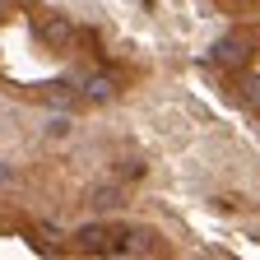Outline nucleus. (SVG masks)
<instances>
[{
    "label": "nucleus",
    "instance_id": "1",
    "mask_svg": "<svg viewBox=\"0 0 260 260\" xmlns=\"http://www.w3.org/2000/svg\"><path fill=\"white\" fill-rule=\"evenodd\" d=\"M214 56H218L223 65H246V56H251V42H246V38H223V42L214 47Z\"/></svg>",
    "mask_w": 260,
    "mask_h": 260
},
{
    "label": "nucleus",
    "instance_id": "2",
    "mask_svg": "<svg viewBox=\"0 0 260 260\" xmlns=\"http://www.w3.org/2000/svg\"><path fill=\"white\" fill-rule=\"evenodd\" d=\"M125 251H135V255H158V233H149V228H130L125 233Z\"/></svg>",
    "mask_w": 260,
    "mask_h": 260
},
{
    "label": "nucleus",
    "instance_id": "3",
    "mask_svg": "<svg viewBox=\"0 0 260 260\" xmlns=\"http://www.w3.org/2000/svg\"><path fill=\"white\" fill-rule=\"evenodd\" d=\"M84 98H88V103H112V98H116V79H112V75L88 79V84H84Z\"/></svg>",
    "mask_w": 260,
    "mask_h": 260
},
{
    "label": "nucleus",
    "instance_id": "4",
    "mask_svg": "<svg viewBox=\"0 0 260 260\" xmlns=\"http://www.w3.org/2000/svg\"><path fill=\"white\" fill-rule=\"evenodd\" d=\"M88 200H93V209H98V214H112V209L121 205V190H116V186H98Z\"/></svg>",
    "mask_w": 260,
    "mask_h": 260
},
{
    "label": "nucleus",
    "instance_id": "5",
    "mask_svg": "<svg viewBox=\"0 0 260 260\" xmlns=\"http://www.w3.org/2000/svg\"><path fill=\"white\" fill-rule=\"evenodd\" d=\"M47 38H51V42H70V23H60V19L47 23Z\"/></svg>",
    "mask_w": 260,
    "mask_h": 260
},
{
    "label": "nucleus",
    "instance_id": "6",
    "mask_svg": "<svg viewBox=\"0 0 260 260\" xmlns=\"http://www.w3.org/2000/svg\"><path fill=\"white\" fill-rule=\"evenodd\" d=\"M47 135H56V140H65V135H70V121H65V116H56V121L47 125Z\"/></svg>",
    "mask_w": 260,
    "mask_h": 260
},
{
    "label": "nucleus",
    "instance_id": "7",
    "mask_svg": "<svg viewBox=\"0 0 260 260\" xmlns=\"http://www.w3.org/2000/svg\"><path fill=\"white\" fill-rule=\"evenodd\" d=\"M79 242H84V246H103V228H84Z\"/></svg>",
    "mask_w": 260,
    "mask_h": 260
},
{
    "label": "nucleus",
    "instance_id": "8",
    "mask_svg": "<svg viewBox=\"0 0 260 260\" xmlns=\"http://www.w3.org/2000/svg\"><path fill=\"white\" fill-rule=\"evenodd\" d=\"M246 103H260V79H246Z\"/></svg>",
    "mask_w": 260,
    "mask_h": 260
},
{
    "label": "nucleus",
    "instance_id": "9",
    "mask_svg": "<svg viewBox=\"0 0 260 260\" xmlns=\"http://www.w3.org/2000/svg\"><path fill=\"white\" fill-rule=\"evenodd\" d=\"M10 181H14V172H10V162L0 158V186H10Z\"/></svg>",
    "mask_w": 260,
    "mask_h": 260
},
{
    "label": "nucleus",
    "instance_id": "10",
    "mask_svg": "<svg viewBox=\"0 0 260 260\" xmlns=\"http://www.w3.org/2000/svg\"><path fill=\"white\" fill-rule=\"evenodd\" d=\"M5 10H10V0H0V14H5Z\"/></svg>",
    "mask_w": 260,
    "mask_h": 260
}]
</instances>
